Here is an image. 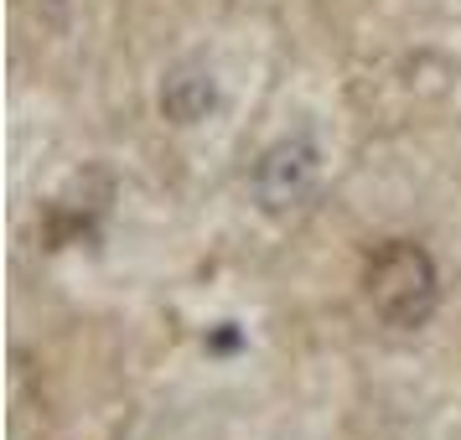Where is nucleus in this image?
I'll return each instance as SVG.
<instances>
[{
  "instance_id": "nucleus-2",
  "label": "nucleus",
  "mask_w": 461,
  "mask_h": 440,
  "mask_svg": "<svg viewBox=\"0 0 461 440\" xmlns=\"http://www.w3.org/2000/svg\"><path fill=\"white\" fill-rule=\"evenodd\" d=\"M316 171H321V156H316V146L306 135L280 140V146H270L259 156V166H254V197L270 212L301 208L316 187Z\"/></svg>"
},
{
  "instance_id": "nucleus-1",
  "label": "nucleus",
  "mask_w": 461,
  "mask_h": 440,
  "mask_svg": "<svg viewBox=\"0 0 461 440\" xmlns=\"http://www.w3.org/2000/svg\"><path fill=\"white\" fill-rule=\"evenodd\" d=\"M363 291L368 306L384 327L394 332H420L440 301V274L436 259L420 249L415 238H389L368 254V270H363Z\"/></svg>"
},
{
  "instance_id": "nucleus-3",
  "label": "nucleus",
  "mask_w": 461,
  "mask_h": 440,
  "mask_svg": "<svg viewBox=\"0 0 461 440\" xmlns=\"http://www.w3.org/2000/svg\"><path fill=\"white\" fill-rule=\"evenodd\" d=\"M212 104V84L208 78H197V73H176L161 94V109H167L176 125H192V120H203V109Z\"/></svg>"
}]
</instances>
